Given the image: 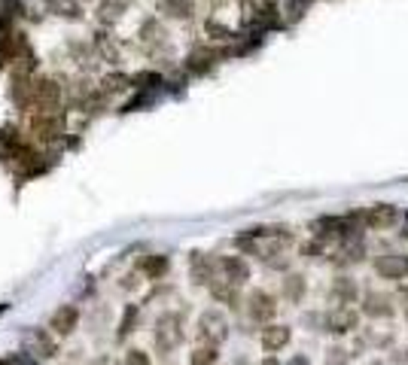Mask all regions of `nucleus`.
Here are the masks:
<instances>
[{
  "instance_id": "2",
  "label": "nucleus",
  "mask_w": 408,
  "mask_h": 365,
  "mask_svg": "<svg viewBox=\"0 0 408 365\" xmlns=\"http://www.w3.org/2000/svg\"><path fill=\"white\" fill-rule=\"evenodd\" d=\"M31 134L43 143H55L64 134V116L58 110H34L31 113Z\"/></svg>"
},
{
  "instance_id": "24",
  "label": "nucleus",
  "mask_w": 408,
  "mask_h": 365,
  "mask_svg": "<svg viewBox=\"0 0 408 365\" xmlns=\"http://www.w3.org/2000/svg\"><path fill=\"white\" fill-rule=\"evenodd\" d=\"M326 240H320V238H311V240H305L302 247H299V253L305 256V259H320V256H326Z\"/></svg>"
},
{
  "instance_id": "15",
  "label": "nucleus",
  "mask_w": 408,
  "mask_h": 365,
  "mask_svg": "<svg viewBox=\"0 0 408 365\" xmlns=\"http://www.w3.org/2000/svg\"><path fill=\"white\" fill-rule=\"evenodd\" d=\"M216 55L220 52H213V49H195V52H189V58H186V70L189 73H207L213 68V61H216Z\"/></svg>"
},
{
  "instance_id": "25",
  "label": "nucleus",
  "mask_w": 408,
  "mask_h": 365,
  "mask_svg": "<svg viewBox=\"0 0 408 365\" xmlns=\"http://www.w3.org/2000/svg\"><path fill=\"white\" fill-rule=\"evenodd\" d=\"M140 268H144L149 277L156 280V277H162V274L168 271V259H165V256H149V259L140 262Z\"/></svg>"
},
{
  "instance_id": "5",
  "label": "nucleus",
  "mask_w": 408,
  "mask_h": 365,
  "mask_svg": "<svg viewBox=\"0 0 408 365\" xmlns=\"http://www.w3.org/2000/svg\"><path fill=\"white\" fill-rule=\"evenodd\" d=\"M360 311L365 313V317L372 320H390L396 313V304H393V295L387 293H378V289H369V293H363L360 298Z\"/></svg>"
},
{
  "instance_id": "18",
  "label": "nucleus",
  "mask_w": 408,
  "mask_h": 365,
  "mask_svg": "<svg viewBox=\"0 0 408 365\" xmlns=\"http://www.w3.org/2000/svg\"><path fill=\"white\" fill-rule=\"evenodd\" d=\"M137 37L144 40V43H149V46H159V49H162V46H165V37H168V34H165V28H162V24L156 22V19H146L144 24H140Z\"/></svg>"
},
{
  "instance_id": "8",
  "label": "nucleus",
  "mask_w": 408,
  "mask_h": 365,
  "mask_svg": "<svg viewBox=\"0 0 408 365\" xmlns=\"http://www.w3.org/2000/svg\"><path fill=\"white\" fill-rule=\"evenodd\" d=\"M58 104H61V86L49 77L37 79L34 82V107L37 110H58Z\"/></svg>"
},
{
  "instance_id": "19",
  "label": "nucleus",
  "mask_w": 408,
  "mask_h": 365,
  "mask_svg": "<svg viewBox=\"0 0 408 365\" xmlns=\"http://www.w3.org/2000/svg\"><path fill=\"white\" fill-rule=\"evenodd\" d=\"M28 344L34 347V353L37 356H43V359H49V356H55V341H52V335H46V332H28Z\"/></svg>"
},
{
  "instance_id": "23",
  "label": "nucleus",
  "mask_w": 408,
  "mask_h": 365,
  "mask_svg": "<svg viewBox=\"0 0 408 365\" xmlns=\"http://www.w3.org/2000/svg\"><path fill=\"white\" fill-rule=\"evenodd\" d=\"M204 34L211 40H220V43H229V40H235V31L229 28V24L216 22V19H207L204 22Z\"/></svg>"
},
{
  "instance_id": "27",
  "label": "nucleus",
  "mask_w": 408,
  "mask_h": 365,
  "mask_svg": "<svg viewBox=\"0 0 408 365\" xmlns=\"http://www.w3.org/2000/svg\"><path fill=\"white\" fill-rule=\"evenodd\" d=\"M135 323H137V304H128L125 313H122V320H119V332H116V335L125 338L131 329H135Z\"/></svg>"
},
{
  "instance_id": "16",
  "label": "nucleus",
  "mask_w": 408,
  "mask_h": 365,
  "mask_svg": "<svg viewBox=\"0 0 408 365\" xmlns=\"http://www.w3.org/2000/svg\"><path fill=\"white\" fill-rule=\"evenodd\" d=\"M159 13H165L168 19H192L195 15V3L192 0H159Z\"/></svg>"
},
{
  "instance_id": "6",
  "label": "nucleus",
  "mask_w": 408,
  "mask_h": 365,
  "mask_svg": "<svg viewBox=\"0 0 408 365\" xmlns=\"http://www.w3.org/2000/svg\"><path fill=\"white\" fill-rule=\"evenodd\" d=\"M274 313H278V302H274V295H269L265 289H253V293L247 295V317L253 323H269Z\"/></svg>"
},
{
  "instance_id": "9",
  "label": "nucleus",
  "mask_w": 408,
  "mask_h": 365,
  "mask_svg": "<svg viewBox=\"0 0 408 365\" xmlns=\"http://www.w3.org/2000/svg\"><path fill=\"white\" fill-rule=\"evenodd\" d=\"M329 295H332V302H335V304H345V308H351V304H356V302L363 298L360 286H356V280L347 277V274H341V277L332 280Z\"/></svg>"
},
{
  "instance_id": "7",
  "label": "nucleus",
  "mask_w": 408,
  "mask_h": 365,
  "mask_svg": "<svg viewBox=\"0 0 408 365\" xmlns=\"http://www.w3.org/2000/svg\"><path fill=\"white\" fill-rule=\"evenodd\" d=\"M375 274L384 280H405L408 277V256L405 253H384L375 259Z\"/></svg>"
},
{
  "instance_id": "17",
  "label": "nucleus",
  "mask_w": 408,
  "mask_h": 365,
  "mask_svg": "<svg viewBox=\"0 0 408 365\" xmlns=\"http://www.w3.org/2000/svg\"><path fill=\"white\" fill-rule=\"evenodd\" d=\"M280 289H284V298L287 302H293V304H299L305 298V289H308V284H305V277L302 274H287L284 280H280Z\"/></svg>"
},
{
  "instance_id": "30",
  "label": "nucleus",
  "mask_w": 408,
  "mask_h": 365,
  "mask_svg": "<svg viewBox=\"0 0 408 365\" xmlns=\"http://www.w3.org/2000/svg\"><path fill=\"white\" fill-rule=\"evenodd\" d=\"M125 365H149V356L144 350H128L125 353Z\"/></svg>"
},
{
  "instance_id": "29",
  "label": "nucleus",
  "mask_w": 408,
  "mask_h": 365,
  "mask_svg": "<svg viewBox=\"0 0 408 365\" xmlns=\"http://www.w3.org/2000/svg\"><path fill=\"white\" fill-rule=\"evenodd\" d=\"M351 362V353L345 347H329L326 350V365H347Z\"/></svg>"
},
{
  "instance_id": "11",
  "label": "nucleus",
  "mask_w": 408,
  "mask_h": 365,
  "mask_svg": "<svg viewBox=\"0 0 408 365\" xmlns=\"http://www.w3.org/2000/svg\"><path fill=\"white\" fill-rule=\"evenodd\" d=\"M220 274L222 280H229L232 286H244L250 280V265L241 256H222L220 259Z\"/></svg>"
},
{
  "instance_id": "36",
  "label": "nucleus",
  "mask_w": 408,
  "mask_h": 365,
  "mask_svg": "<svg viewBox=\"0 0 408 365\" xmlns=\"http://www.w3.org/2000/svg\"><path fill=\"white\" fill-rule=\"evenodd\" d=\"M375 365H381V362H375Z\"/></svg>"
},
{
  "instance_id": "26",
  "label": "nucleus",
  "mask_w": 408,
  "mask_h": 365,
  "mask_svg": "<svg viewBox=\"0 0 408 365\" xmlns=\"http://www.w3.org/2000/svg\"><path fill=\"white\" fill-rule=\"evenodd\" d=\"M95 49H98V55H101V58H107V61H119V52H116L113 40L107 37V34H98L95 37Z\"/></svg>"
},
{
  "instance_id": "10",
  "label": "nucleus",
  "mask_w": 408,
  "mask_h": 365,
  "mask_svg": "<svg viewBox=\"0 0 408 365\" xmlns=\"http://www.w3.org/2000/svg\"><path fill=\"white\" fill-rule=\"evenodd\" d=\"M289 338H293V332H289V326H280V323H269V326L259 332V344H262L265 353L284 350V347L289 344Z\"/></svg>"
},
{
  "instance_id": "20",
  "label": "nucleus",
  "mask_w": 408,
  "mask_h": 365,
  "mask_svg": "<svg viewBox=\"0 0 408 365\" xmlns=\"http://www.w3.org/2000/svg\"><path fill=\"white\" fill-rule=\"evenodd\" d=\"M101 88L107 95H116V91H125V88H135V77L131 73H107L101 79Z\"/></svg>"
},
{
  "instance_id": "13",
  "label": "nucleus",
  "mask_w": 408,
  "mask_h": 365,
  "mask_svg": "<svg viewBox=\"0 0 408 365\" xmlns=\"http://www.w3.org/2000/svg\"><path fill=\"white\" fill-rule=\"evenodd\" d=\"M396 207H390V204H372V207H365L363 210V226L365 228H387V226H393L396 222Z\"/></svg>"
},
{
  "instance_id": "4",
  "label": "nucleus",
  "mask_w": 408,
  "mask_h": 365,
  "mask_svg": "<svg viewBox=\"0 0 408 365\" xmlns=\"http://www.w3.org/2000/svg\"><path fill=\"white\" fill-rule=\"evenodd\" d=\"M323 332H332V335H347V332L360 329V311L345 308V304H335L332 311L323 313Z\"/></svg>"
},
{
  "instance_id": "33",
  "label": "nucleus",
  "mask_w": 408,
  "mask_h": 365,
  "mask_svg": "<svg viewBox=\"0 0 408 365\" xmlns=\"http://www.w3.org/2000/svg\"><path fill=\"white\" fill-rule=\"evenodd\" d=\"M287 365H308V356H302V353H299V356H293V359H289Z\"/></svg>"
},
{
  "instance_id": "14",
  "label": "nucleus",
  "mask_w": 408,
  "mask_h": 365,
  "mask_svg": "<svg viewBox=\"0 0 408 365\" xmlns=\"http://www.w3.org/2000/svg\"><path fill=\"white\" fill-rule=\"evenodd\" d=\"M207 289H211V295H213L220 304H229V308H241V293H238L241 286H232L229 280H216V284H211Z\"/></svg>"
},
{
  "instance_id": "28",
  "label": "nucleus",
  "mask_w": 408,
  "mask_h": 365,
  "mask_svg": "<svg viewBox=\"0 0 408 365\" xmlns=\"http://www.w3.org/2000/svg\"><path fill=\"white\" fill-rule=\"evenodd\" d=\"M159 82H162V77L159 73H135V88H159Z\"/></svg>"
},
{
  "instance_id": "31",
  "label": "nucleus",
  "mask_w": 408,
  "mask_h": 365,
  "mask_svg": "<svg viewBox=\"0 0 408 365\" xmlns=\"http://www.w3.org/2000/svg\"><path fill=\"white\" fill-rule=\"evenodd\" d=\"M91 365H122L119 359H116V356H110V353H104V356H95V359H91Z\"/></svg>"
},
{
  "instance_id": "12",
  "label": "nucleus",
  "mask_w": 408,
  "mask_h": 365,
  "mask_svg": "<svg viewBox=\"0 0 408 365\" xmlns=\"http://www.w3.org/2000/svg\"><path fill=\"white\" fill-rule=\"evenodd\" d=\"M77 323H80V308L77 304H61L55 313H52V320H49V329H52V335H70L73 329H77Z\"/></svg>"
},
{
  "instance_id": "3",
  "label": "nucleus",
  "mask_w": 408,
  "mask_h": 365,
  "mask_svg": "<svg viewBox=\"0 0 408 365\" xmlns=\"http://www.w3.org/2000/svg\"><path fill=\"white\" fill-rule=\"evenodd\" d=\"M198 338H202L204 344H213V347H220L222 341H226L229 338V320L222 317V311L207 308L202 317H198Z\"/></svg>"
},
{
  "instance_id": "35",
  "label": "nucleus",
  "mask_w": 408,
  "mask_h": 365,
  "mask_svg": "<svg viewBox=\"0 0 408 365\" xmlns=\"http://www.w3.org/2000/svg\"><path fill=\"white\" fill-rule=\"evenodd\" d=\"M405 323H408V304H405Z\"/></svg>"
},
{
  "instance_id": "34",
  "label": "nucleus",
  "mask_w": 408,
  "mask_h": 365,
  "mask_svg": "<svg viewBox=\"0 0 408 365\" xmlns=\"http://www.w3.org/2000/svg\"><path fill=\"white\" fill-rule=\"evenodd\" d=\"M259 365H280V362H278V359H274V356H265V359H262Z\"/></svg>"
},
{
  "instance_id": "32",
  "label": "nucleus",
  "mask_w": 408,
  "mask_h": 365,
  "mask_svg": "<svg viewBox=\"0 0 408 365\" xmlns=\"http://www.w3.org/2000/svg\"><path fill=\"white\" fill-rule=\"evenodd\" d=\"M393 362L396 365H408V350H396L393 353Z\"/></svg>"
},
{
  "instance_id": "22",
  "label": "nucleus",
  "mask_w": 408,
  "mask_h": 365,
  "mask_svg": "<svg viewBox=\"0 0 408 365\" xmlns=\"http://www.w3.org/2000/svg\"><path fill=\"white\" fill-rule=\"evenodd\" d=\"M220 353H216L213 344H198L192 353H189V365H216Z\"/></svg>"
},
{
  "instance_id": "1",
  "label": "nucleus",
  "mask_w": 408,
  "mask_h": 365,
  "mask_svg": "<svg viewBox=\"0 0 408 365\" xmlns=\"http://www.w3.org/2000/svg\"><path fill=\"white\" fill-rule=\"evenodd\" d=\"M153 341H156V350L159 353L177 350L180 341H183V320L177 317V313H162V317L156 320Z\"/></svg>"
},
{
  "instance_id": "21",
  "label": "nucleus",
  "mask_w": 408,
  "mask_h": 365,
  "mask_svg": "<svg viewBox=\"0 0 408 365\" xmlns=\"http://www.w3.org/2000/svg\"><path fill=\"white\" fill-rule=\"evenodd\" d=\"M122 13H125V0H101V6H98V19L107 24L119 22Z\"/></svg>"
}]
</instances>
